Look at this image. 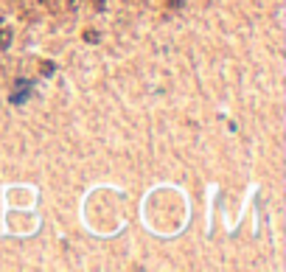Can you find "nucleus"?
I'll use <instances>...</instances> for the list:
<instances>
[{
    "label": "nucleus",
    "mask_w": 286,
    "mask_h": 272,
    "mask_svg": "<svg viewBox=\"0 0 286 272\" xmlns=\"http://www.w3.org/2000/svg\"><path fill=\"white\" fill-rule=\"evenodd\" d=\"M28 90H31V85H26V81H20V90H14V96H11V101H14V104H23V98L28 96Z\"/></svg>",
    "instance_id": "1"
},
{
    "label": "nucleus",
    "mask_w": 286,
    "mask_h": 272,
    "mask_svg": "<svg viewBox=\"0 0 286 272\" xmlns=\"http://www.w3.org/2000/svg\"><path fill=\"white\" fill-rule=\"evenodd\" d=\"M87 34V39H90V43H98V34H95V31H85Z\"/></svg>",
    "instance_id": "3"
},
{
    "label": "nucleus",
    "mask_w": 286,
    "mask_h": 272,
    "mask_svg": "<svg viewBox=\"0 0 286 272\" xmlns=\"http://www.w3.org/2000/svg\"><path fill=\"white\" fill-rule=\"evenodd\" d=\"M11 34H14L11 28H3V31H0V48H9L11 45Z\"/></svg>",
    "instance_id": "2"
},
{
    "label": "nucleus",
    "mask_w": 286,
    "mask_h": 272,
    "mask_svg": "<svg viewBox=\"0 0 286 272\" xmlns=\"http://www.w3.org/2000/svg\"><path fill=\"white\" fill-rule=\"evenodd\" d=\"M76 6H79V0H68V9H70V11H73Z\"/></svg>",
    "instance_id": "4"
},
{
    "label": "nucleus",
    "mask_w": 286,
    "mask_h": 272,
    "mask_svg": "<svg viewBox=\"0 0 286 272\" xmlns=\"http://www.w3.org/2000/svg\"><path fill=\"white\" fill-rule=\"evenodd\" d=\"M39 3H45V0H39Z\"/></svg>",
    "instance_id": "5"
}]
</instances>
